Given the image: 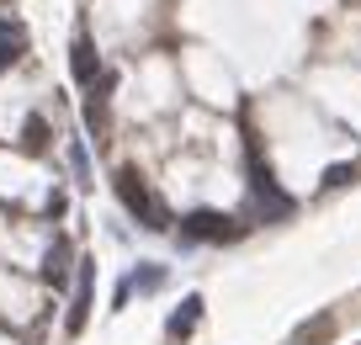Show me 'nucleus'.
Here are the masks:
<instances>
[{"label": "nucleus", "mask_w": 361, "mask_h": 345, "mask_svg": "<svg viewBox=\"0 0 361 345\" xmlns=\"http://www.w3.org/2000/svg\"><path fill=\"white\" fill-rule=\"evenodd\" d=\"M350 176H356V170H345V165H335V170H329V176H324V186H345V181Z\"/></svg>", "instance_id": "nucleus-3"}, {"label": "nucleus", "mask_w": 361, "mask_h": 345, "mask_svg": "<svg viewBox=\"0 0 361 345\" xmlns=\"http://www.w3.org/2000/svg\"><path fill=\"white\" fill-rule=\"evenodd\" d=\"M117 191H123V202L138 212V218H149V229H165V212H159V202L144 191V181H138L133 170H123V176H117Z\"/></svg>", "instance_id": "nucleus-1"}, {"label": "nucleus", "mask_w": 361, "mask_h": 345, "mask_svg": "<svg viewBox=\"0 0 361 345\" xmlns=\"http://www.w3.org/2000/svg\"><path fill=\"white\" fill-rule=\"evenodd\" d=\"M186 234L192 239H234V218H224V212H192L186 218Z\"/></svg>", "instance_id": "nucleus-2"}]
</instances>
